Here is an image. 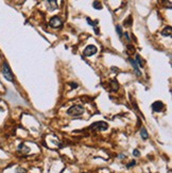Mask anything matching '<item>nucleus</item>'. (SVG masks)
<instances>
[{
  "label": "nucleus",
  "mask_w": 172,
  "mask_h": 173,
  "mask_svg": "<svg viewBox=\"0 0 172 173\" xmlns=\"http://www.w3.org/2000/svg\"><path fill=\"white\" fill-rule=\"evenodd\" d=\"M84 113V107L82 105H73L67 111V115L73 117H80Z\"/></svg>",
  "instance_id": "f257e3e1"
},
{
  "label": "nucleus",
  "mask_w": 172,
  "mask_h": 173,
  "mask_svg": "<svg viewBox=\"0 0 172 173\" xmlns=\"http://www.w3.org/2000/svg\"><path fill=\"white\" fill-rule=\"evenodd\" d=\"M2 74L3 76L5 78V80H7L9 82H13L14 81V76H13V73H12V70L10 68V66L7 63L4 62L3 65H2Z\"/></svg>",
  "instance_id": "f03ea898"
},
{
  "label": "nucleus",
  "mask_w": 172,
  "mask_h": 173,
  "mask_svg": "<svg viewBox=\"0 0 172 173\" xmlns=\"http://www.w3.org/2000/svg\"><path fill=\"white\" fill-rule=\"evenodd\" d=\"M108 123L103 122V121L95 122L89 126V129H91V130H99V131H105L108 130Z\"/></svg>",
  "instance_id": "7ed1b4c3"
},
{
  "label": "nucleus",
  "mask_w": 172,
  "mask_h": 173,
  "mask_svg": "<svg viewBox=\"0 0 172 173\" xmlns=\"http://www.w3.org/2000/svg\"><path fill=\"white\" fill-rule=\"evenodd\" d=\"M49 25L52 27V28H61L62 25H63V21H62L60 17H57V16H53V17L50 19V21H49Z\"/></svg>",
  "instance_id": "20e7f679"
},
{
  "label": "nucleus",
  "mask_w": 172,
  "mask_h": 173,
  "mask_svg": "<svg viewBox=\"0 0 172 173\" xmlns=\"http://www.w3.org/2000/svg\"><path fill=\"white\" fill-rule=\"evenodd\" d=\"M96 52H97V47L93 46V45H88V46L84 49L83 54H84L85 56H90V55H93Z\"/></svg>",
  "instance_id": "39448f33"
},
{
  "label": "nucleus",
  "mask_w": 172,
  "mask_h": 173,
  "mask_svg": "<svg viewBox=\"0 0 172 173\" xmlns=\"http://www.w3.org/2000/svg\"><path fill=\"white\" fill-rule=\"evenodd\" d=\"M151 107L153 109V112H161V111H164V108H165V105L164 103L161 101H155L154 103H152L151 105Z\"/></svg>",
  "instance_id": "423d86ee"
},
{
  "label": "nucleus",
  "mask_w": 172,
  "mask_h": 173,
  "mask_svg": "<svg viewBox=\"0 0 172 173\" xmlns=\"http://www.w3.org/2000/svg\"><path fill=\"white\" fill-rule=\"evenodd\" d=\"M130 63H131V65H132V67L134 68V70H135V72H136L137 76H141V73H140V70L139 68H138V66H137L136 62H135V60H133V58H129Z\"/></svg>",
  "instance_id": "0eeeda50"
},
{
  "label": "nucleus",
  "mask_w": 172,
  "mask_h": 173,
  "mask_svg": "<svg viewBox=\"0 0 172 173\" xmlns=\"http://www.w3.org/2000/svg\"><path fill=\"white\" fill-rule=\"evenodd\" d=\"M171 27H166L165 29L161 31V34L164 36H171Z\"/></svg>",
  "instance_id": "6e6552de"
},
{
  "label": "nucleus",
  "mask_w": 172,
  "mask_h": 173,
  "mask_svg": "<svg viewBox=\"0 0 172 173\" xmlns=\"http://www.w3.org/2000/svg\"><path fill=\"white\" fill-rule=\"evenodd\" d=\"M140 135H141V138H142L143 140H147L148 137H149V134H148L147 130H146V129H143V127L140 130Z\"/></svg>",
  "instance_id": "1a4fd4ad"
},
{
  "label": "nucleus",
  "mask_w": 172,
  "mask_h": 173,
  "mask_svg": "<svg viewBox=\"0 0 172 173\" xmlns=\"http://www.w3.org/2000/svg\"><path fill=\"white\" fill-rule=\"evenodd\" d=\"M18 151L19 152H22V153H28L30 150H29V148H27L25 144L22 143V144H19V147H18Z\"/></svg>",
  "instance_id": "9d476101"
},
{
  "label": "nucleus",
  "mask_w": 172,
  "mask_h": 173,
  "mask_svg": "<svg viewBox=\"0 0 172 173\" xmlns=\"http://www.w3.org/2000/svg\"><path fill=\"white\" fill-rule=\"evenodd\" d=\"M111 85H112V89H113V90H118L119 84H118V82H117L116 80H112Z\"/></svg>",
  "instance_id": "9b49d317"
},
{
  "label": "nucleus",
  "mask_w": 172,
  "mask_h": 173,
  "mask_svg": "<svg viewBox=\"0 0 172 173\" xmlns=\"http://www.w3.org/2000/svg\"><path fill=\"white\" fill-rule=\"evenodd\" d=\"M86 19H87V22H88V25H93V28H96V25L99 23V20H91V19H90V18H88V17L86 18Z\"/></svg>",
  "instance_id": "f8f14e48"
},
{
  "label": "nucleus",
  "mask_w": 172,
  "mask_h": 173,
  "mask_svg": "<svg viewBox=\"0 0 172 173\" xmlns=\"http://www.w3.org/2000/svg\"><path fill=\"white\" fill-rule=\"evenodd\" d=\"M48 3L51 4V7H49V10H50V11H52V10H54V9H56L57 7L56 1H51V0H49V1H48Z\"/></svg>",
  "instance_id": "ddd939ff"
},
{
  "label": "nucleus",
  "mask_w": 172,
  "mask_h": 173,
  "mask_svg": "<svg viewBox=\"0 0 172 173\" xmlns=\"http://www.w3.org/2000/svg\"><path fill=\"white\" fill-rule=\"evenodd\" d=\"M93 9H96V10H101L102 9V5H101L100 2H98V1H95L93 4Z\"/></svg>",
  "instance_id": "4468645a"
},
{
  "label": "nucleus",
  "mask_w": 172,
  "mask_h": 173,
  "mask_svg": "<svg viewBox=\"0 0 172 173\" xmlns=\"http://www.w3.org/2000/svg\"><path fill=\"white\" fill-rule=\"evenodd\" d=\"M135 62H136V64L139 66V67H142V66H143L142 61H141V58H140L139 55H136V60H135Z\"/></svg>",
  "instance_id": "2eb2a0df"
},
{
  "label": "nucleus",
  "mask_w": 172,
  "mask_h": 173,
  "mask_svg": "<svg viewBox=\"0 0 172 173\" xmlns=\"http://www.w3.org/2000/svg\"><path fill=\"white\" fill-rule=\"evenodd\" d=\"M116 30H117V33L119 34V36L122 35V30H121V25H116Z\"/></svg>",
  "instance_id": "dca6fc26"
},
{
  "label": "nucleus",
  "mask_w": 172,
  "mask_h": 173,
  "mask_svg": "<svg viewBox=\"0 0 172 173\" xmlns=\"http://www.w3.org/2000/svg\"><path fill=\"white\" fill-rule=\"evenodd\" d=\"M131 19H132V16H129V18H128V19H126V23H124V25H132V21H131Z\"/></svg>",
  "instance_id": "f3484780"
},
{
  "label": "nucleus",
  "mask_w": 172,
  "mask_h": 173,
  "mask_svg": "<svg viewBox=\"0 0 172 173\" xmlns=\"http://www.w3.org/2000/svg\"><path fill=\"white\" fill-rule=\"evenodd\" d=\"M16 172H17V173H26L27 171H26L25 169H22V168H17Z\"/></svg>",
  "instance_id": "a211bd4d"
},
{
  "label": "nucleus",
  "mask_w": 172,
  "mask_h": 173,
  "mask_svg": "<svg viewBox=\"0 0 172 173\" xmlns=\"http://www.w3.org/2000/svg\"><path fill=\"white\" fill-rule=\"evenodd\" d=\"M135 164H136V162H135V160H132L131 162H129V164H128V166H126V167H128V168H131V167H133Z\"/></svg>",
  "instance_id": "6ab92c4d"
},
{
  "label": "nucleus",
  "mask_w": 172,
  "mask_h": 173,
  "mask_svg": "<svg viewBox=\"0 0 172 173\" xmlns=\"http://www.w3.org/2000/svg\"><path fill=\"white\" fill-rule=\"evenodd\" d=\"M139 151H138V150H134V151H133V155L134 156H139Z\"/></svg>",
  "instance_id": "aec40b11"
},
{
  "label": "nucleus",
  "mask_w": 172,
  "mask_h": 173,
  "mask_svg": "<svg viewBox=\"0 0 172 173\" xmlns=\"http://www.w3.org/2000/svg\"><path fill=\"white\" fill-rule=\"evenodd\" d=\"M69 85H70L72 88H77V87H78V84L77 83H69Z\"/></svg>",
  "instance_id": "412c9836"
}]
</instances>
